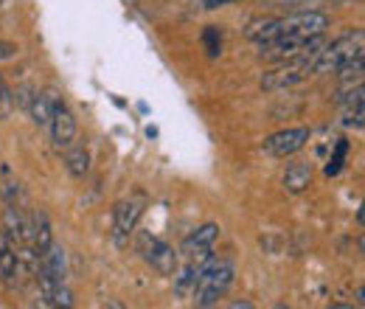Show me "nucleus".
Masks as SVG:
<instances>
[{"instance_id":"1","label":"nucleus","mask_w":365,"mask_h":309,"mask_svg":"<svg viewBox=\"0 0 365 309\" xmlns=\"http://www.w3.org/2000/svg\"><path fill=\"white\" fill-rule=\"evenodd\" d=\"M329 14L318 9H298L284 17H259L247 26L245 37L256 45H267L273 40H309L329 29Z\"/></svg>"},{"instance_id":"2","label":"nucleus","mask_w":365,"mask_h":309,"mask_svg":"<svg viewBox=\"0 0 365 309\" xmlns=\"http://www.w3.org/2000/svg\"><path fill=\"white\" fill-rule=\"evenodd\" d=\"M233 275H236V270L230 262H217L214 256L202 265L200 270V275H197V281H194V287H191V295H194V304L197 307H214V304H220V298H225L230 290V284H233Z\"/></svg>"},{"instance_id":"3","label":"nucleus","mask_w":365,"mask_h":309,"mask_svg":"<svg viewBox=\"0 0 365 309\" xmlns=\"http://www.w3.org/2000/svg\"><path fill=\"white\" fill-rule=\"evenodd\" d=\"M357 54H363V31L360 29L331 40L329 45H320L312 56V74H334L340 65H346Z\"/></svg>"},{"instance_id":"4","label":"nucleus","mask_w":365,"mask_h":309,"mask_svg":"<svg viewBox=\"0 0 365 309\" xmlns=\"http://www.w3.org/2000/svg\"><path fill=\"white\" fill-rule=\"evenodd\" d=\"M312 56L315 54H307V56H298V59H287V62H278V68L267 71L262 76V90L275 93V90H287L301 85L304 79L312 76Z\"/></svg>"},{"instance_id":"5","label":"nucleus","mask_w":365,"mask_h":309,"mask_svg":"<svg viewBox=\"0 0 365 309\" xmlns=\"http://www.w3.org/2000/svg\"><path fill=\"white\" fill-rule=\"evenodd\" d=\"M143 208H146L143 194H133V197H127L115 206V211H113V242L118 248H124L130 242V236L135 233L138 222L143 217Z\"/></svg>"},{"instance_id":"6","label":"nucleus","mask_w":365,"mask_h":309,"mask_svg":"<svg viewBox=\"0 0 365 309\" xmlns=\"http://www.w3.org/2000/svg\"><path fill=\"white\" fill-rule=\"evenodd\" d=\"M309 138H312L309 127H289V130L267 135L262 141V152L270 158H292L309 143Z\"/></svg>"},{"instance_id":"7","label":"nucleus","mask_w":365,"mask_h":309,"mask_svg":"<svg viewBox=\"0 0 365 309\" xmlns=\"http://www.w3.org/2000/svg\"><path fill=\"white\" fill-rule=\"evenodd\" d=\"M51 138H53V146L56 149H68L73 141H76V118L71 113V107L53 96V104H51Z\"/></svg>"},{"instance_id":"8","label":"nucleus","mask_w":365,"mask_h":309,"mask_svg":"<svg viewBox=\"0 0 365 309\" xmlns=\"http://www.w3.org/2000/svg\"><path fill=\"white\" fill-rule=\"evenodd\" d=\"M220 239V225L217 222H205V225H200L194 233H188L185 236V242H182V256H185V262H205V259H211V248H214V242Z\"/></svg>"},{"instance_id":"9","label":"nucleus","mask_w":365,"mask_h":309,"mask_svg":"<svg viewBox=\"0 0 365 309\" xmlns=\"http://www.w3.org/2000/svg\"><path fill=\"white\" fill-rule=\"evenodd\" d=\"M143 259L149 262V265L155 267L160 275H172V273H178V253H175V248L172 245H166L163 239H143Z\"/></svg>"},{"instance_id":"10","label":"nucleus","mask_w":365,"mask_h":309,"mask_svg":"<svg viewBox=\"0 0 365 309\" xmlns=\"http://www.w3.org/2000/svg\"><path fill=\"white\" fill-rule=\"evenodd\" d=\"M17 273H20V245L6 231H0V281L11 287Z\"/></svg>"},{"instance_id":"11","label":"nucleus","mask_w":365,"mask_h":309,"mask_svg":"<svg viewBox=\"0 0 365 309\" xmlns=\"http://www.w3.org/2000/svg\"><path fill=\"white\" fill-rule=\"evenodd\" d=\"M281 183H284V188L292 191V194L307 191V188L312 186V166L304 163V161H292V163H287Z\"/></svg>"},{"instance_id":"12","label":"nucleus","mask_w":365,"mask_h":309,"mask_svg":"<svg viewBox=\"0 0 365 309\" xmlns=\"http://www.w3.org/2000/svg\"><path fill=\"white\" fill-rule=\"evenodd\" d=\"M31 245H34V259H43L53 242V228H51V220H48L46 211H37L34 214V225H31Z\"/></svg>"},{"instance_id":"13","label":"nucleus","mask_w":365,"mask_h":309,"mask_svg":"<svg viewBox=\"0 0 365 309\" xmlns=\"http://www.w3.org/2000/svg\"><path fill=\"white\" fill-rule=\"evenodd\" d=\"M363 74H365V56L363 54L351 56L346 65H340V68L334 71V76L340 79L343 90H351V88H357V85H363Z\"/></svg>"},{"instance_id":"14","label":"nucleus","mask_w":365,"mask_h":309,"mask_svg":"<svg viewBox=\"0 0 365 309\" xmlns=\"http://www.w3.org/2000/svg\"><path fill=\"white\" fill-rule=\"evenodd\" d=\"M65 169L73 177L82 180V177L91 172V152H88L85 146H73V143H71V146L65 149Z\"/></svg>"},{"instance_id":"15","label":"nucleus","mask_w":365,"mask_h":309,"mask_svg":"<svg viewBox=\"0 0 365 309\" xmlns=\"http://www.w3.org/2000/svg\"><path fill=\"white\" fill-rule=\"evenodd\" d=\"M51 104H53V96H48V93H34L31 96L29 113H31V118H34L37 127H48V121H51Z\"/></svg>"},{"instance_id":"16","label":"nucleus","mask_w":365,"mask_h":309,"mask_svg":"<svg viewBox=\"0 0 365 309\" xmlns=\"http://www.w3.org/2000/svg\"><path fill=\"white\" fill-rule=\"evenodd\" d=\"M202 45H205L208 56H220V54H222V31H220L217 26H208V29L202 31Z\"/></svg>"},{"instance_id":"17","label":"nucleus","mask_w":365,"mask_h":309,"mask_svg":"<svg viewBox=\"0 0 365 309\" xmlns=\"http://www.w3.org/2000/svg\"><path fill=\"white\" fill-rule=\"evenodd\" d=\"M346 152H349V141H337V146H334V155L329 158V163H326V175H337L340 169H343V161H346Z\"/></svg>"},{"instance_id":"18","label":"nucleus","mask_w":365,"mask_h":309,"mask_svg":"<svg viewBox=\"0 0 365 309\" xmlns=\"http://www.w3.org/2000/svg\"><path fill=\"white\" fill-rule=\"evenodd\" d=\"M11 110H14V98H11L9 88H6L3 76H0V121H6L11 116Z\"/></svg>"},{"instance_id":"19","label":"nucleus","mask_w":365,"mask_h":309,"mask_svg":"<svg viewBox=\"0 0 365 309\" xmlns=\"http://www.w3.org/2000/svg\"><path fill=\"white\" fill-rule=\"evenodd\" d=\"M200 3H202V9L214 11V9H222V6H228V3H239V0H200Z\"/></svg>"},{"instance_id":"20","label":"nucleus","mask_w":365,"mask_h":309,"mask_svg":"<svg viewBox=\"0 0 365 309\" xmlns=\"http://www.w3.org/2000/svg\"><path fill=\"white\" fill-rule=\"evenodd\" d=\"M17 54V45L14 43H0V59H11Z\"/></svg>"}]
</instances>
